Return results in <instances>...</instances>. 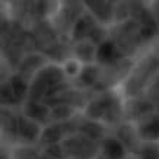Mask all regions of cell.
Returning <instances> with one entry per match:
<instances>
[{
    "instance_id": "cell-1",
    "label": "cell",
    "mask_w": 159,
    "mask_h": 159,
    "mask_svg": "<svg viewBox=\"0 0 159 159\" xmlns=\"http://www.w3.org/2000/svg\"><path fill=\"white\" fill-rule=\"evenodd\" d=\"M97 56L102 63H108L116 57V48L111 43H105L99 47V50L97 51Z\"/></svg>"
},
{
    "instance_id": "cell-2",
    "label": "cell",
    "mask_w": 159,
    "mask_h": 159,
    "mask_svg": "<svg viewBox=\"0 0 159 159\" xmlns=\"http://www.w3.org/2000/svg\"><path fill=\"white\" fill-rule=\"evenodd\" d=\"M105 150L108 156L112 159H118L123 156V148L120 146V143H117L114 140H110L107 142V146H105Z\"/></svg>"
}]
</instances>
